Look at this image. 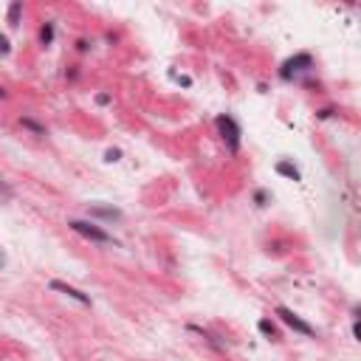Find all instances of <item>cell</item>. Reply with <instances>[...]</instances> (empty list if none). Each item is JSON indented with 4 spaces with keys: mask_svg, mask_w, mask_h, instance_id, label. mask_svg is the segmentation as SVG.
Returning a JSON list of instances; mask_svg holds the SVG:
<instances>
[{
    "mask_svg": "<svg viewBox=\"0 0 361 361\" xmlns=\"http://www.w3.org/2000/svg\"><path fill=\"white\" fill-rule=\"evenodd\" d=\"M217 130H220V135L228 141L231 152H237V147H240V127H237V121L231 119V116H220V119H217Z\"/></svg>",
    "mask_w": 361,
    "mask_h": 361,
    "instance_id": "obj_2",
    "label": "cell"
},
{
    "mask_svg": "<svg viewBox=\"0 0 361 361\" xmlns=\"http://www.w3.org/2000/svg\"><path fill=\"white\" fill-rule=\"evenodd\" d=\"M0 99H6V91H3V88H0Z\"/></svg>",
    "mask_w": 361,
    "mask_h": 361,
    "instance_id": "obj_17",
    "label": "cell"
},
{
    "mask_svg": "<svg viewBox=\"0 0 361 361\" xmlns=\"http://www.w3.org/2000/svg\"><path fill=\"white\" fill-rule=\"evenodd\" d=\"M40 40H42V45H48V42L54 40V26H51V23H45V26H42V31H40Z\"/></svg>",
    "mask_w": 361,
    "mask_h": 361,
    "instance_id": "obj_9",
    "label": "cell"
},
{
    "mask_svg": "<svg viewBox=\"0 0 361 361\" xmlns=\"http://www.w3.org/2000/svg\"><path fill=\"white\" fill-rule=\"evenodd\" d=\"M277 316H280V319L285 322L288 327H294L296 333H302V336H316V330H313V327H310L305 319H299V316H296L291 308H277Z\"/></svg>",
    "mask_w": 361,
    "mask_h": 361,
    "instance_id": "obj_3",
    "label": "cell"
},
{
    "mask_svg": "<svg viewBox=\"0 0 361 361\" xmlns=\"http://www.w3.org/2000/svg\"><path fill=\"white\" fill-rule=\"evenodd\" d=\"M51 288H54V291H59V294L71 296V299H76L79 305H91V296H88V294H82V291H76V288H74V285H68V282L54 280V282H51Z\"/></svg>",
    "mask_w": 361,
    "mask_h": 361,
    "instance_id": "obj_5",
    "label": "cell"
},
{
    "mask_svg": "<svg viewBox=\"0 0 361 361\" xmlns=\"http://www.w3.org/2000/svg\"><path fill=\"white\" fill-rule=\"evenodd\" d=\"M96 102H99V105H107V102H110V96H107V94H99V96H96Z\"/></svg>",
    "mask_w": 361,
    "mask_h": 361,
    "instance_id": "obj_15",
    "label": "cell"
},
{
    "mask_svg": "<svg viewBox=\"0 0 361 361\" xmlns=\"http://www.w3.org/2000/svg\"><path fill=\"white\" fill-rule=\"evenodd\" d=\"M20 12H23V3H12V6H9V23H12V26H17Z\"/></svg>",
    "mask_w": 361,
    "mask_h": 361,
    "instance_id": "obj_7",
    "label": "cell"
},
{
    "mask_svg": "<svg viewBox=\"0 0 361 361\" xmlns=\"http://www.w3.org/2000/svg\"><path fill=\"white\" fill-rule=\"evenodd\" d=\"M119 155H121L119 150H107V152H105V158H107V161H119Z\"/></svg>",
    "mask_w": 361,
    "mask_h": 361,
    "instance_id": "obj_13",
    "label": "cell"
},
{
    "mask_svg": "<svg viewBox=\"0 0 361 361\" xmlns=\"http://www.w3.org/2000/svg\"><path fill=\"white\" fill-rule=\"evenodd\" d=\"M20 121H23V127H28V130H34L37 135H45V127H42V124H37L34 119H20Z\"/></svg>",
    "mask_w": 361,
    "mask_h": 361,
    "instance_id": "obj_8",
    "label": "cell"
},
{
    "mask_svg": "<svg viewBox=\"0 0 361 361\" xmlns=\"http://www.w3.org/2000/svg\"><path fill=\"white\" fill-rule=\"evenodd\" d=\"M9 51H12V42H9V37H3V34H0V54L6 57Z\"/></svg>",
    "mask_w": 361,
    "mask_h": 361,
    "instance_id": "obj_12",
    "label": "cell"
},
{
    "mask_svg": "<svg viewBox=\"0 0 361 361\" xmlns=\"http://www.w3.org/2000/svg\"><path fill=\"white\" fill-rule=\"evenodd\" d=\"M308 68H313V59H310V54H296L294 59H288V62L282 65L280 76H282V79H291L294 74H299V71H308Z\"/></svg>",
    "mask_w": 361,
    "mask_h": 361,
    "instance_id": "obj_4",
    "label": "cell"
},
{
    "mask_svg": "<svg viewBox=\"0 0 361 361\" xmlns=\"http://www.w3.org/2000/svg\"><path fill=\"white\" fill-rule=\"evenodd\" d=\"M0 192H6V195H9V189H6V184H3V181H0Z\"/></svg>",
    "mask_w": 361,
    "mask_h": 361,
    "instance_id": "obj_16",
    "label": "cell"
},
{
    "mask_svg": "<svg viewBox=\"0 0 361 361\" xmlns=\"http://www.w3.org/2000/svg\"><path fill=\"white\" fill-rule=\"evenodd\" d=\"M254 201L260 203V206H263V203L268 201V195H266V192H257V195H254Z\"/></svg>",
    "mask_w": 361,
    "mask_h": 361,
    "instance_id": "obj_14",
    "label": "cell"
},
{
    "mask_svg": "<svg viewBox=\"0 0 361 361\" xmlns=\"http://www.w3.org/2000/svg\"><path fill=\"white\" fill-rule=\"evenodd\" d=\"M0 266H3V254H0Z\"/></svg>",
    "mask_w": 361,
    "mask_h": 361,
    "instance_id": "obj_18",
    "label": "cell"
},
{
    "mask_svg": "<svg viewBox=\"0 0 361 361\" xmlns=\"http://www.w3.org/2000/svg\"><path fill=\"white\" fill-rule=\"evenodd\" d=\"M91 214H99V217H113V220L119 217V212H116V209H91Z\"/></svg>",
    "mask_w": 361,
    "mask_h": 361,
    "instance_id": "obj_11",
    "label": "cell"
},
{
    "mask_svg": "<svg viewBox=\"0 0 361 361\" xmlns=\"http://www.w3.org/2000/svg\"><path fill=\"white\" fill-rule=\"evenodd\" d=\"M68 226L74 228L76 234H82V237H88V240H94V243H113V237L107 234L105 228H99L96 223H88V220H71Z\"/></svg>",
    "mask_w": 361,
    "mask_h": 361,
    "instance_id": "obj_1",
    "label": "cell"
},
{
    "mask_svg": "<svg viewBox=\"0 0 361 361\" xmlns=\"http://www.w3.org/2000/svg\"><path fill=\"white\" fill-rule=\"evenodd\" d=\"M260 333H266V336H271V339H274V336H277V327H274L268 319H263V322H260Z\"/></svg>",
    "mask_w": 361,
    "mask_h": 361,
    "instance_id": "obj_10",
    "label": "cell"
},
{
    "mask_svg": "<svg viewBox=\"0 0 361 361\" xmlns=\"http://www.w3.org/2000/svg\"><path fill=\"white\" fill-rule=\"evenodd\" d=\"M277 172L285 175V178H291V181H299V178H302L299 170H296L294 164H288V161H280V164H277Z\"/></svg>",
    "mask_w": 361,
    "mask_h": 361,
    "instance_id": "obj_6",
    "label": "cell"
}]
</instances>
